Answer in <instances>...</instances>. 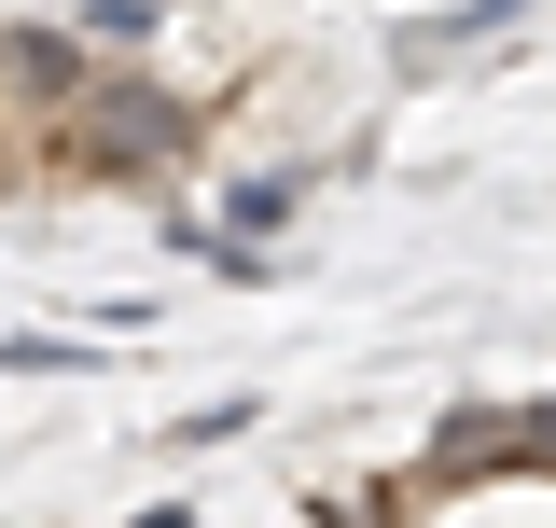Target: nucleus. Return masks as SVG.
<instances>
[{"label":"nucleus","mask_w":556,"mask_h":528,"mask_svg":"<svg viewBox=\"0 0 556 528\" xmlns=\"http://www.w3.org/2000/svg\"><path fill=\"white\" fill-rule=\"evenodd\" d=\"M84 70H98V56H84V28H0V112H14V126H42Z\"/></svg>","instance_id":"7ed1b4c3"},{"label":"nucleus","mask_w":556,"mask_h":528,"mask_svg":"<svg viewBox=\"0 0 556 528\" xmlns=\"http://www.w3.org/2000/svg\"><path fill=\"white\" fill-rule=\"evenodd\" d=\"M14 181H28V167H14V126H0V196H14Z\"/></svg>","instance_id":"20e7f679"},{"label":"nucleus","mask_w":556,"mask_h":528,"mask_svg":"<svg viewBox=\"0 0 556 528\" xmlns=\"http://www.w3.org/2000/svg\"><path fill=\"white\" fill-rule=\"evenodd\" d=\"M139 528H195V515H181V501H153V515H139Z\"/></svg>","instance_id":"39448f33"},{"label":"nucleus","mask_w":556,"mask_h":528,"mask_svg":"<svg viewBox=\"0 0 556 528\" xmlns=\"http://www.w3.org/2000/svg\"><path fill=\"white\" fill-rule=\"evenodd\" d=\"M473 473H556V403H473L431 431V487H473Z\"/></svg>","instance_id":"f03ea898"},{"label":"nucleus","mask_w":556,"mask_h":528,"mask_svg":"<svg viewBox=\"0 0 556 528\" xmlns=\"http://www.w3.org/2000/svg\"><path fill=\"white\" fill-rule=\"evenodd\" d=\"M195 139H208V112L167 98L153 70H84L56 112H42V153H56L70 181H167Z\"/></svg>","instance_id":"f257e3e1"}]
</instances>
